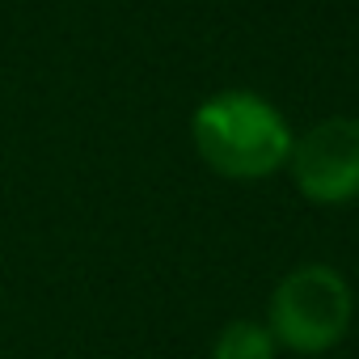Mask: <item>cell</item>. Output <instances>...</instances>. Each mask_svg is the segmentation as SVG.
Here are the masks:
<instances>
[{"label":"cell","instance_id":"1","mask_svg":"<svg viewBox=\"0 0 359 359\" xmlns=\"http://www.w3.org/2000/svg\"><path fill=\"white\" fill-rule=\"evenodd\" d=\"M191 140L212 173L229 182H262L287 169L296 131L271 97L254 89H220L195 106Z\"/></svg>","mask_w":359,"mask_h":359},{"label":"cell","instance_id":"2","mask_svg":"<svg viewBox=\"0 0 359 359\" xmlns=\"http://www.w3.org/2000/svg\"><path fill=\"white\" fill-rule=\"evenodd\" d=\"M351 317H355V292L346 275L330 262L292 266L266 300V330L275 346L292 355L334 351L346 338Z\"/></svg>","mask_w":359,"mask_h":359},{"label":"cell","instance_id":"3","mask_svg":"<svg viewBox=\"0 0 359 359\" xmlns=\"http://www.w3.org/2000/svg\"><path fill=\"white\" fill-rule=\"evenodd\" d=\"M292 187L317 208H342L359 199V118L334 114L292 140Z\"/></svg>","mask_w":359,"mask_h":359},{"label":"cell","instance_id":"4","mask_svg":"<svg viewBox=\"0 0 359 359\" xmlns=\"http://www.w3.org/2000/svg\"><path fill=\"white\" fill-rule=\"evenodd\" d=\"M212 359H279V346H275L266 321L233 317L212 338Z\"/></svg>","mask_w":359,"mask_h":359}]
</instances>
